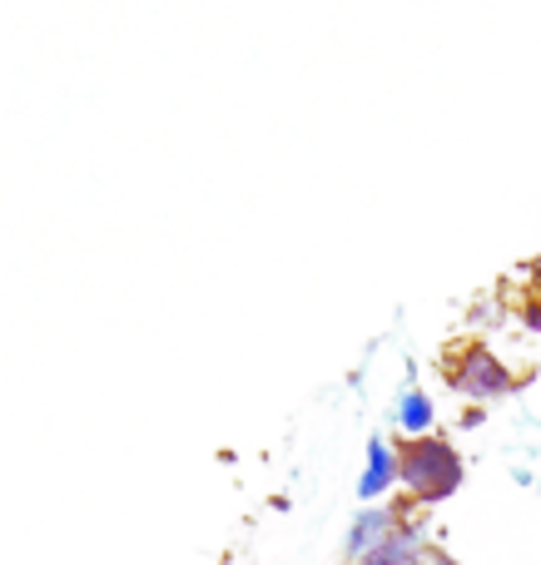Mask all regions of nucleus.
<instances>
[{
  "instance_id": "39448f33",
  "label": "nucleus",
  "mask_w": 541,
  "mask_h": 565,
  "mask_svg": "<svg viewBox=\"0 0 541 565\" xmlns=\"http://www.w3.org/2000/svg\"><path fill=\"white\" fill-rule=\"evenodd\" d=\"M363 565H433V551L423 546V536H417L413 526H403L383 551H373Z\"/></svg>"
},
{
  "instance_id": "20e7f679",
  "label": "nucleus",
  "mask_w": 541,
  "mask_h": 565,
  "mask_svg": "<svg viewBox=\"0 0 541 565\" xmlns=\"http://www.w3.org/2000/svg\"><path fill=\"white\" fill-rule=\"evenodd\" d=\"M393 481H397V451L388 447V437H373L368 441V467H363V477H358V497L373 501V497H383Z\"/></svg>"
},
{
  "instance_id": "f257e3e1",
  "label": "nucleus",
  "mask_w": 541,
  "mask_h": 565,
  "mask_svg": "<svg viewBox=\"0 0 541 565\" xmlns=\"http://www.w3.org/2000/svg\"><path fill=\"white\" fill-rule=\"evenodd\" d=\"M397 481L407 487L413 501H443L447 491H457V481H463V461L437 437L407 441V447L397 451Z\"/></svg>"
},
{
  "instance_id": "7ed1b4c3",
  "label": "nucleus",
  "mask_w": 541,
  "mask_h": 565,
  "mask_svg": "<svg viewBox=\"0 0 541 565\" xmlns=\"http://www.w3.org/2000/svg\"><path fill=\"white\" fill-rule=\"evenodd\" d=\"M397 531H403V511H388V507L363 511V516L353 521V531H348V561L363 565L373 551H383Z\"/></svg>"
},
{
  "instance_id": "f03ea898",
  "label": "nucleus",
  "mask_w": 541,
  "mask_h": 565,
  "mask_svg": "<svg viewBox=\"0 0 541 565\" xmlns=\"http://www.w3.org/2000/svg\"><path fill=\"white\" fill-rule=\"evenodd\" d=\"M447 382H453L467 402H492V397H507V392H512V372H507L502 358H492L487 348L457 352L453 367H447Z\"/></svg>"
},
{
  "instance_id": "0eeeda50",
  "label": "nucleus",
  "mask_w": 541,
  "mask_h": 565,
  "mask_svg": "<svg viewBox=\"0 0 541 565\" xmlns=\"http://www.w3.org/2000/svg\"><path fill=\"white\" fill-rule=\"evenodd\" d=\"M433 565H453V561H433Z\"/></svg>"
},
{
  "instance_id": "423d86ee",
  "label": "nucleus",
  "mask_w": 541,
  "mask_h": 565,
  "mask_svg": "<svg viewBox=\"0 0 541 565\" xmlns=\"http://www.w3.org/2000/svg\"><path fill=\"white\" fill-rule=\"evenodd\" d=\"M437 422V412H433V397L427 392H417V387H407L403 397H397V427L407 431L413 441H423V431Z\"/></svg>"
}]
</instances>
